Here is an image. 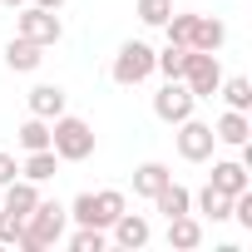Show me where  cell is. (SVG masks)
<instances>
[{
  "label": "cell",
  "mask_w": 252,
  "mask_h": 252,
  "mask_svg": "<svg viewBox=\"0 0 252 252\" xmlns=\"http://www.w3.org/2000/svg\"><path fill=\"white\" fill-rule=\"evenodd\" d=\"M64 222H69V213L60 208V203H35V213L20 222V242L15 247H25V252H45V247H55L60 237H64Z\"/></svg>",
  "instance_id": "cell-1"
},
{
  "label": "cell",
  "mask_w": 252,
  "mask_h": 252,
  "mask_svg": "<svg viewBox=\"0 0 252 252\" xmlns=\"http://www.w3.org/2000/svg\"><path fill=\"white\" fill-rule=\"evenodd\" d=\"M50 149L60 154V163H84L94 154V129L74 114H60L50 119Z\"/></svg>",
  "instance_id": "cell-2"
},
{
  "label": "cell",
  "mask_w": 252,
  "mask_h": 252,
  "mask_svg": "<svg viewBox=\"0 0 252 252\" xmlns=\"http://www.w3.org/2000/svg\"><path fill=\"white\" fill-rule=\"evenodd\" d=\"M124 208H129V203H124V193H119V188H104V193H79L64 213H69L79 227H104V232H109Z\"/></svg>",
  "instance_id": "cell-3"
},
{
  "label": "cell",
  "mask_w": 252,
  "mask_h": 252,
  "mask_svg": "<svg viewBox=\"0 0 252 252\" xmlns=\"http://www.w3.org/2000/svg\"><path fill=\"white\" fill-rule=\"evenodd\" d=\"M109 74H114V84H124V89L144 84V79L154 74V45H144V40H129V45H119V55H114Z\"/></svg>",
  "instance_id": "cell-4"
},
{
  "label": "cell",
  "mask_w": 252,
  "mask_h": 252,
  "mask_svg": "<svg viewBox=\"0 0 252 252\" xmlns=\"http://www.w3.org/2000/svg\"><path fill=\"white\" fill-rule=\"evenodd\" d=\"M188 89H193V99H213L218 94V84H222V64H218V55L213 50H188V60H183V74H178Z\"/></svg>",
  "instance_id": "cell-5"
},
{
  "label": "cell",
  "mask_w": 252,
  "mask_h": 252,
  "mask_svg": "<svg viewBox=\"0 0 252 252\" xmlns=\"http://www.w3.org/2000/svg\"><path fill=\"white\" fill-rule=\"evenodd\" d=\"M15 35H25V40H35V45H60V35H64V25H60V10H45V5H20L15 10Z\"/></svg>",
  "instance_id": "cell-6"
},
{
  "label": "cell",
  "mask_w": 252,
  "mask_h": 252,
  "mask_svg": "<svg viewBox=\"0 0 252 252\" xmlns=\"http://www.w3.org/2000/svg\"><path fill=\"white\" fill-rule=\"evenodd\" d=\"M178 129V158H188V163H208L213 158V144H218V134H213V124H203V119H183V124H173Z\"/></svg>",
  "instance_id": "cell-7"
},
{
  "label": "cell",
  "mask_w": 252,
  "mask_h": 252,
  "mask_svg": "<svg viewBox=\"0 0 252 252\" xmlns=\"http://www.w3.org/2000/svg\"><path fill=\"white\" fill-rule=\"evenodd\" d=\"M193 104H198V99H193V89H188L183 79H168V84L154 94V114H158L163 124H183V119L193 114Z\"/></svg>",
  "instance_id": "cell-8"
},
{
  "label": "cell",
  "mask_w": 252,
  "mask_h": 252,
  "mask_svg": "<svg viewBox=\"0 0 252 252\" xmlns=\"http://www.w3.org/2000/svg\"><path fill=\"white\" fill-rule=\"evenodd\" d=\"M114 242L119 247H129V252H139V247H149V237H154V227H149V218L144 213H129V208H124L119 218H114Z\"/></svg>",
  "instance_id": "cell-9"
},
{
  "label": "cell",
  "mask_w": 252,
  "mask_h": 252,
  "mask_svg": "<svg viewBox=\"0 0 252 252\" xmlns=\"http://www.w3.org/2000/svg\"><path fill=\"white\" fill-rule=\"evenodd\" d=\"M218 193H227V198H237V193H247L252 188V178H247V163L242 158H222V163H213V178H208Z\"/></svg>",
  "instance_id": "cell-10"
},
{
  "label": "cell",
  "mask_w": 252,
  "mask_h": 252,
  "mask_svg": "<svg viewBox=\"0 0 252 252\" xmlns=\"http://www.w3.org/2000/svg\"><path fill=\"white\" fill-rule=\"evenodd\" d=\"M35 203H40V183H30V178H15V183H5V208L0 213H10V218H30L35 213Z\"/></svg>",
  "instance_id": "cell-11"
},
{
  "label": "cell",
  "mask_w": 252,
  "mask_h": 252,
  "mask_svg": "<svg viewBox=\"0 0 252 252\" xmlns=\"http://www.w3.org/2000/svg\"><path fill=\"white\" fill-rule=\"evenodd\" d=\"M5 64H10L15 74H35V69L45 64V45H35V40L15 35V40L5 45Z\"/></svg>",
  "instance_id": "cell-12"
},
{
  "label": "cell",
  "mask_w": 252,
  "mask_h": 252,
  "mask_svg": "<svg viewBox=\"0 0 252 252\" xmlns=\"http://www.w3.org/2000/svg\"><path fill=\"white\" fill-rule=\"evenodd\" d=\"M149 203H154V213H163V218H178V213H193V193H188L183 183H173V178H168V183H163V188H158V193H154Z\"/></svg>",
  "instance_id": "cell-13"
},
{
  "label": "cell",
  "mask_w": 252,
  "mask_h": 252,
  "mask_svg": "<svg viewBox=\"0 0 252 252\" xmlns=\"http://www.w3.org/2000/svg\"><path fill=\"white\" fill-rule=\"evenodd\" d=\"M213 134H218V144H232V149H242V144L252 139V119H247L242 109H227V114L213 124Z\"/></svg>",
  "instance_id": "cell-14"
},
{
  "label": "cell",
  "mask_w": 252,
  "mask_h": 252,
  "mask_svg": "<svg viewBox=\"0 0 252 252\" xmlns=\"http://www.w3.org/2000/svg\"><path fill=\"white\" fill-rule=\"evenodd\" d=\"M222 45H227V25L213 20V15H198V20H193V40H188V50H213V55H218Z\"/></svg>",
  "instance_id": "cell-15"
},
{
  "label": "cell",
  "mask_w": 252,
  "mask_h": 252,
  "mask_svg": "<svg viewBox=\"0 0 252 252\" xmlns=\"http://www.w3.org/2000/svg\"><path fill=\"white\" fill-rule=\"evenodd\" d=\"M25 99H30V114L35 119H60L64 114V89L60 84H35Z\"/></svg>",
  "instance_id": "cell-16"
},
{
  "label": "cell",
  "mask_w": 252,
  "mask_h": 252,
  "mask_svg": "<svg viewBox=\"0 0 252 252\" xmlns=\"http://www.w3.org/2000/svg\"><path fill=\"white\" fill-rule=\"evenodd\" d=\"M60 173V154L55 149H35V154H25V163H20V178H30V183H45V178H55Z\"/></svg>",
  "instance_id": "cell-17"
},
{
  "label": "cell",
  "mask_w": 252,
  "mask_h": 252,
  "mask_svg": "<svg viewBox=\"0 0 252 252\" xmlns=\"http://www.w3.org/2000/svg\"><path fill=\"white\" fill-rule=\"evenodd\" d=\"M203 242V222L193 218V213H178V218H168V247H198Z\"/></svg>",
  "instance_id": "cell-18"
},
{
  "label": "cell",
  "mask_w": 252,
  "mask_h": 252,
  "mask_svg": "<svg viewBox=\"0 0 252 252\" xmlns=\"http://www.w3.org/2000/svg\"><path fill=\"white\" fill-rule=\"evenodd\" d=\"M193 208H198L203 218H213V222H227V218H232V198H227V193H218L213 183H208V188H198Z\"/></svg>",
  "instance_id": "cell-19"
},
{
  "label": "cell",
  "mask_w": 252,
  "mask_h": 252,
  "mask_svg": "<svg viewBox=\"0 0 252 252\" xmlns=\"http://www.w3.org/2000/svg\"><path fill=\"white\" fill-rule=\"evenodd\" d=\"M168 178H173L168 163H139V168H134V193H139V198H154Z\"/></svg>",
  "instance_id": "cell-20"
},
{
  "label": "cell",
  "mask_w": 252,
  "mask_h": 252,
  "mask_svg": "<svg viewBox=\"0 0 252 252\" xmlns=\"http://www.w3.org/2000/svg\"><path fill=\"white\" fill-rule=\"evenodd\" d=\"M15 139H20V149H25V154H35V149H50V119H35V114H30V119L20 124V129H15Z\"/></svg>",
  "instance_id": "cell-21"
},
{
  "label": "cell",
  "mask_w": 252,
  "mask_h": 252,
  "mask_svg": "<svg viewBox=\"0 0 252 252\" xmlns=\"http://www.w3.org/2000/svg\"><path fill=\"white\" fill-rule=\"evenodd\" d=\"M183 60H188V45H173V40H168V50H154V69H158L163 79H178V74H183Z\"/></svg>",
  "instance_id": "cell-22"
},
{
  "label": "cell",
  "mask_w": 252,
  "mask_h": 252,
  "mask_svg": "<svg viewBox=\"0 0 252 252\" xmlns=\"http://www.w3.org/2000/svg\"><path fill=\"white\" fill-rule=\"evenodd\" d=\"M218 94L227 99V109H242V114L252 109V79H242V74H237V79H222Z\"/></svg>",
  "instance_id": "cell-23"
},
{
  "label": "cell",
  "mask_w": 252,
  "mask_h": 252,
  "mask_svg": "<svg viewBox=\"0 0 252 252\" xmlns=\"http://www.w3.org/2000/svg\"><path fill=\"white\" fill-rule=\"evenodd\" d=\"M69 247H74V252H104V247H109V232H104V227H79V232L69 237Z\"/></svg>",
  "instance_id": "cell-24"
},
{
  "label": "cell",
  "mask_w": 252,
  "mask_h": 252,
  "mask_svg": "<svg viewBox=\"0 0 252 252\" xmlns=\"http://www.w3.org/2000/svg\"><path fill=\"white\" fill-rule=\"evenodd\" d=\"M134 10H139V20H144V25H163V20L173 15V0H139Z\"/></svg>",
  "instance_id": "cell-25"
},
{
  "label": "cell",
  "mask_w": 252,
  "mask_h": 252,
  "mask_svg": "<svg viewBox=\"0 0 252 252\" xmlns=\"http://www.w3.org/2000/svg\"><path fill=\"white\" fill-rule=\"evenodd\" d=\"M232 218H237V222H242V227H252V188H247V193H237V198H232Z\"/></svg>",
  "instance_id": "cell-26"
},
{
  "label": "cell",
  "mask_w": 252,
  "mask_h": 252,
  "mask_svg": "<svg viewBox=\"0 0 252 252\" xmlns=\"http://www.w3.org/2000/svg\"><path fill=\"white\" fill-rule=\"evenodd\" d=\"M20 178V163H15V154H0V188L5 183H15Z\"/></svg>",
  "instance_id": "cell-27"
},
{
  "label": "cell",
  "mask_w": 252,
  "mask_h": 252,
  "mask_svg": "<svg viewBox=\"0 0 252 252\" xmlns=\"http://www.w3.org/2000/svg\"><path fill=\"white\" fill-rule=\"evenodd\" d=\"M35 5H45V10H64V0H35Z\"/></svg>",
  "instance_id": "cell-28"
},
{
  "label": "cell",
  "mask_w": 252,
  "mask_h": 252,
  "mask_svg": "<svg viewBox=\"0 0 252 252\" xmlns=\"http://www.w3.org/2000/svg\"><path fill=\"white\" fill-rule=\"evenodd\" d=\"M0 5H5V10H20V5H25V0H0Z\"/></svg>",
  "instance_id": "cell-29"
}]
</instances>
